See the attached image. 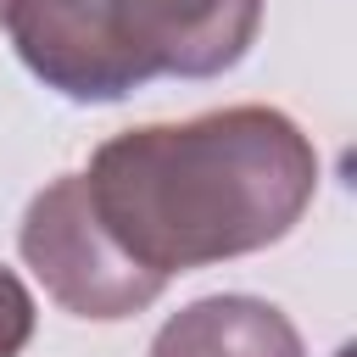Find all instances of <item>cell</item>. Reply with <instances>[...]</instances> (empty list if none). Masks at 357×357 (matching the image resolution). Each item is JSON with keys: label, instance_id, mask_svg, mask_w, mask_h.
I'll return each mask as SVG.
<instances>
[{"label": "cell", "instance_id": "5b68a950", "mask_svg": "<svg viewBox=\"0 0 357 357\" xmlns=\"http://www.w3.org/2000/svg\"><path fill=\"white\" fill-rule=\"evenodd\" d=\"M28 340H33V296L11 268H0V357H17Z\"/></svg>", "mask_w": 357, "mask_h": 357}, {"label": "cell", "instance_id": "6da1fadb", "mask_svg": "<svg viewBox=\"0 0 357 357\" xmlns=\"http://www.w3.org/2000/svg\"><path fill=\"white\" fill-rule=\"evenodd\" d=\"M78 178L123 257L173 279L284 240L312 206L318 151L273 106H223L123 128Z\"/></svg>", "mask_w": 357, "mask_h": 357}, {"label": "cell", "instance_id": "8992f818", "mask_svg": "<svg viewBox=\"0 0 357 357\" xmlns=\"http://www.w3.org/2000/svg\"><path fill=\"white\" fill-rule=\"evenodd\" d=\"M6 11H11V0H0V22H6Z\"/></svg>", "mask_w": 357, "mask_h": 357}, {"label": "cell", "instance_id": "7a4b0ae2", "mask_svg": "<svg viewBox=\"0 0 357 357\" xmlns=\"http://www.w3.org/2000/svg\"><path fill=\"white\" fill-rule=\"evenodd\" d=\"M262 28V0H11L6 33L67 100H123L151 78L229 73Z\"/></svg>", "mask_w": 357, "mask_h": 357}, {"label": "cell", "instance_id": "3957f363", "mask_svg": "<svg viewBox=\"0 0 357 357\" xmlns=\"http://www.w3.org/2000/svg\"><path fill=\"white\" fill-rule=\"evenodd\" d=\"M22 262L39 273V284L78 318H95V324H112V318H128V312H145L167 279L145 273L134 257H123V245L106 234V223L95 218L89 195H84V178L78 173H61L50 178L28 212H22Z\"/></svg>", "mask_w": 357, "mask_h": 357}, {"label": "cell", "instance_id": "277c9868", "mask_svg": "<svg viewBox=\"0 0 357 357\" xmlns=\"http://www.w3.org/2000/svg\"><path fill=\"white\" fill-rule=\"evenodd\" d=\"M151 357H307L296 324L262 296H201L173 312Z\"/></svg>", "mask_w": 357, "mask_h": 357}]
</instances>
